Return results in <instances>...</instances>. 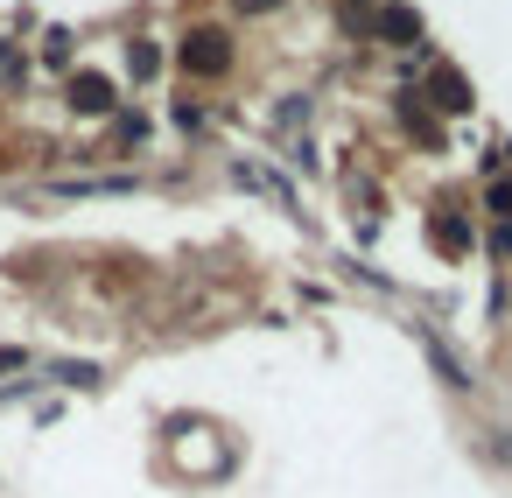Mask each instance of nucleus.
<instances>
[{"label": "nucleus", "mask_w": 512, "mask_h": 498, "mask_svg": "<svg viewBox=\"0 0 512 498\" xmlns=\"http://www.w3.org/2000/svg\"><path fill=\"white\" fill-rule=\"evenodd\" d=\"M43 64H71V29H50L43 36Z\"/></svg>", "instance_id": "0eeeda50"}, {"label": "nucleus", "mask_w": 512, "mask_h": 498, "mask_svg": "<svg viewBox=\"0 0 512 498\" xmlns=\"http://www.w3.org/2000/svg\"><path fill=\"white\" fill-rule=\"evenodd\" d=\"M379 36L400 43V50H414V43H421V15H414V8H386V15H379Z\"/></svg>", "instance_id": "20e7f679"}, {"label": "nucleus", "mask_w": 512, "mask_h": 498, "mask_svg": "<svg viewBox=\"0 0 512 498\" xmlns=\"http://www.w3.org/2000/svg\"><path fill=\"white\" fill-rule=\"evenodd\" d=\"M71 106H78V113H113V78L78 71V78H71Z\"/></svg>", "instance_id": "7ed1b4c3"}, {"label": "nucleus", "mask_w": 512, "mask_h": 498, "mask_svg": "<svg viewBox=\"0 0 512 498\" xmlns=\"http://www.w3.org/2000/svg\"><path fill=\"white\" fill-rule=\"evenodd\" d=\"M435 106L442 113H470L477 99H470V78L463 71H435Z\"/></svg>", "instance_id": "39448f33"}, {"label": "nucleus", "mask_w": 512, "mask_h": 498, "mask_svg": "<svg viewBox=\"0 0 512 498\" xmlns=\"http://www.w3.org/2000/svg\"><path fill=\"white\" fill-rule=\"evenodd\" d=\"M22 365V351H0V372H15Z\"/></svg>", "instance_id": "9b49d317"}, {"label": "nucleus", "mask_w": 512, "mask_h": 498, "mask_svg": "<svg viewBox=\"0 0 512 498\" xmlns=\"http://www.w3.org/2000/svg\"><path fill=\"white\" fill-rule=\"evenodd\" d=\"M239 8H246V15H267V8H281V0H239Z\"/></svg>", "instance_id": "9d476101"}, {"label": "nucleus", "mask_w": 512, "mask_h": 498, "mask_svg": "<svg viewBox=\"0 0 512 498\" xmlns=\"http://www.w3.org/2000/svg\"><path fill=\"white\" fill-rule=\"evenodd\" d=\"M127 64H134V78H155V71H162V50H155L148 36H134V50H127Z\"/></svg>", "instance_id": "423d86ee"}, {"label": "nucleus", "mask_w": 512, "mask_h": 498, "mask_svg": "<svg viewBox=\"0 0 512 498\" xmlns=\"http://www.w3.org/2000/svg\"><path fill=\"white\" fill-rule=\"evenodd\" d=\"M421 351H428V365L442 372V386H456V393H470V386H477V379H470V365H463V358H456L435 330H421Z\"/></svg>", "instance_id": "f03ea898"}, {"label": "nucleus", "mask_w": 512, "mask_h": 498, "mask_svg": "<svg viewBox=\"0 0 512 498\" xmlns=\"http://www.w3.org/2000/svg\"><path fill=\"white\" fill-rule=\"evenodd\" d=\"M491 211H498V218H512V183H498V190H491Z\"/></svg>", "instance_id": "1a4fd4ad"}, {"label": "nucleus", "mask_w": 512, "mask_h": 498, "mask_svg": "<svg viewBox=\"0 0 512 498\" xmlns=\"http://www.w3.org/2000/svg\"><path fill=\"white\" fill-rule=\"evenodd\" d=\"M225 57H232V43H225L218 29H197V36L183 43V71H197V78H211V71H225Z\"/></svg>", "instance_id": "f257e3e1"}, {"label": "nucleus", "mask_w": 512, "mask_h": 498, "mask_svg": "<svg viewBox=\"0 0 512 498\" xmlns=\"http://www.w3.org/2000/svg\"><path fill=\"white\" fill-rule=\"evenodd\" d=\"M50 379H64V386H99V365H50Z\"/></svg>", "instance_id": "6e6552de"}]
</instances>
